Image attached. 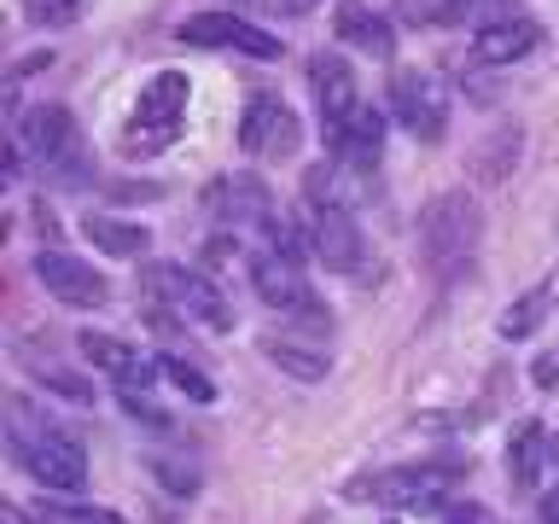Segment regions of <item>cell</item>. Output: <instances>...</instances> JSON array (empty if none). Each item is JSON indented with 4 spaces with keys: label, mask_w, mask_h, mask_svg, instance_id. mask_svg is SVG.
<instances>
[{
    "label": "cell",
    "mask_w": 559,
    "mask_h": 524,
    "mask_svg": "<svg viewBox=\"0 0 559 524\" xmlns=\"http://www.w3.org/2000/svg\"><path fill=\"white\" fill-rule=\"evenodd\" d=\"M484 245V210L466 187H443L419 204V262L431 269V279L454 286Z\"/></svg>",
    "instance_id": "obj_1"
},
{
    "label": "cell",
    "mask_w": 559,
    "mask_h": 524,
    "mask_svg": "<svg viewBox=\"0 0 559 524\" xmlns=\"http://www.w3.org/2000/svg\"><path fill=\"white\" fill-rule=\"evenodd\" d=\"M7 443H12V461L29 472L41 489H82L87 484V449L70 437L64 426H52V419H35L24 396L7 402Z\"/></svg>",
    "instance_id": "obj_2"
},
{
    "label": "cell",
    "mask_w": 559,
    "mask_h": 524,
    "mask_svg": "<svg viewBox=\"0 0 559 524\" xmlns=\"http://www.w3.org/2000/svg\"><path fill=\"white\" fill-rule=\"evenodd\" d=\"M454 484H461V466H449V461H408V466L361 472V478H349L344 496L349 501H373V507H384V513H437V507H449Z\"/></svg>",
    "instance_id": "obj_3"
},
{
    "label": "cell",
    "mask_w": 559,
    "mask_h": 524,
    "mask_svg": "<svg viewBox=\"0 0 559 524\" xmlns=\"http://www.w3.org/2000/svg\"><path fill=\"white\" fill-rule=\"evenodd\" d=\"M187 99H192V82H187V70H152L146 82H140V99H134V111L129 122H122V157H157V152H169L175 146V134H181V122H187Z\"/></svg>",
    "instance_id": "obj_4"
},
{
    "label": "cell",
    "mask_w": 559,
    "mask_h": 524,
    "mask_svg": "<svg viewBox=\"0 0 559 524\" xmlns=\"http://www.w3.org/2000/svg\"><path fill=\"white\" fill-rule=\"evenodd\" d=\"M12 140L52 181H87V146H82V129L64 105H35V111H24Z\"/></svg>",
    "instance_id": "obj_5"
},
{
    "label": "cell",
    "mask_w": 559,
    "mask_h": 524,
    "mask_svg": "<svg viewBox=\"0 0 559 524\" xmlns=\"http://www.w3.org/2000/svg\"><path fill=\"white\" fill-rule=\"evenodd\" d=\"M146 297H152V303H164V309H175L181 321L204 326V332L234 326V303H227V291L204 269H187V262H152V269H146Z\"/></svg>",
    "instance_id": "obj_6"
},
{
    "label": "cell",
    "mask_w": 559,
    "mask_h": 524,
    "mask_svg": "<svg viewBox=\"0 0 559 524\" xmlns=\"http://www.w3.org/2000/svg\"><path fill=\"white\" fill-rule=\"evenodd\" d=\"M297 227H304V245L326 262L332 274H356L361 269L367 239H361V222H356V210H349V204H338V199H304Z\"/></svg>",
    "instance_id": "obj_7"
},
{
    "label": "cell",
    "mask_w": 559,
    "mask_h": 524,
    "mask_svg": "<svg viewBox=\"0 0 559 524\" xmlns=\"http://www.w3.org/2000/svg\"><path fill=\"white\" fill-rule=\"evenodd\" d=\"M251 286H257V297L269 309H280V314H292V321H304L309 332H321V326H332V314L321 309V297H314V286L304 274H297V257L292 251H257L251 257Z\"/></svg>",
    "instance_id": "obj_8"
},
{
    "label": "cell",
    "mask_w": 559,
    "mask_h": 524,
    "mask_svg": "<svg viewBox=\"0 0 559 524\" xmlns=\"http://www.w3.org/2000/svg\"><path fill=\"white\" fill-rule=\"evenodd\" d=\"M297 140H304L297 111L280 94H269V87H257V94L245 99V111H239V152L257 157V164H286V157L297 152Z\"/></svg>",
    "instance_id": "obj_9"
},
{
    "label": "cell",
    "mask_w": 559,
    "mask_h": 524,
    "mask_svg": "<svg viewBox=\"0 0 559 524\" xmlns=\"http://www.w3.org/2000/svg\"><path fill=\"white\" fill-rule=\"evenodd\" d=\"M391 117L408 129L414 140H443L449 134V94H443V82L431 76V70H419V64H402L391 70Z\"/></svg>",
    "instance_id": "obj_10"
},
{
    "label": "cell",
    "mask_w": 559,
    "mask_h": 524,
    "mask_svg": "<svg viewBox=\"0 0 559 524\" xmlns=\"http://www.w3.org/2000/svg\"><path fill=\"white\" fill-rule=\"evenodd\" d=\"M181 47H210V52H245V59H280V35H269L262 24L239 12H199V17H181Z\"/></svg>",
    "instance_id": "obj_11"
},
{
    "label": "cell",
    "mask_w": 559,
    "mask_h": 524,
    "mask_svg": "<svg viewBox=\"0 0 559 524\" xmlns=\"http://www.w3.org/2000/svg\"><path fill=\"white\" fill-rule=\"evenodd\" d=\"M309 87H314V111H321V129H344L349 117L361 111V82H356V70H349V59L338 47H321L309 59Z\"/></svg>",
    "instance_id": "obj_12"
},
{
    "label": "cell",
    "mask_w": 559,
    "mask_h": 524,
    "mask_svg": "<svg viewBox=\"0 0 559 524\" xmlns=\"http://www.w3.org/2000/svg\"><path fill=\"white\" fill-rule=\"evenodd\" d=\"M35 279H41L47 297H59L64 309H99L111 286H105L99 269H87L82 257L70 251H35Z\"/></svg>",
    "instance_id": "obj_13"
},
{
    "label": "cell",
    "mask_w": 559,
    "mask_h": 524,
    "mask_svg": "<svg viewBox=\"0 0 559 524\" xmlns=\"http://www.w3.org/2000/svg\"><path fill=\"white\" fill-rule=\"evenodd\" d=\"M542 41H548V35H542V24L531 12H501V17H489V24H478V35H472V59L489 64V70L524 64Z\"/></svg>",
    "instance_id": "obj_14"
},
{
    "label": "cell",
    "mask_w": 559,
    "mask_h": 524,
    "mask_svg": "<svg viewBox=\"0 0 559 524\" xmlns=\"http://www.w3.org/2000/svg\"><path fill=\"white\" fill-rule=\"evenodd\" d=\"M326 146H332V164H338V169L373 175L379 157H384V117L373 111V105H361V111L344 122V129L326 134Z\"/></svg>",
    "instance_id": "obj_15"
},
{
    "label": "cell",
    "mask_w": 559,
    "mask_h": 524,
    "mask_svg": "<svg viewBox=\"0 0 559 524\" xmlns=\"http://www.w3.org/2000/svg\"><path fill=\"white\" fill-rule=\"evenodd\" d=\"M332 35H338V47H356L367 59H391L396 52V29L384 12H373V0H344L332 12Z\"/></svg>",
    "instance_id": "obj_16"
},
{
    "label": "cell",
    "mask_w": 559,
    "mask_h": 524,
    "mask_svg": "<svg viewBox=\"0 0 559 524\" xmlns=\"http://www.w3.org/2000/svg\"><path fill=\"white\" fill-rule=\"evenodd\" d=\"M548 454H554V431L542 419H519L513 437H507V484L519 489H536L542 472H548Z\"/></svg>",
    "instance_id": "obj_17"
},
{
    "label": "cell",
    "mask_w": 559,
    "mask_h": 524,
    "mask_svg": "<svg viewBox=\"0 0 559 524\" xmlns=\"http://www.w3.org/2000/svg\"><path fill=\"white\" fill-rule=\"evenodd\" d=\"M82 356L94 361V373H111L117 384H140V391H146V384L164 373V361H146L134 344L105 338V332H82Z\"/></svg>",
    "instance_id": "obj_18"
},
{
    "label": "cell",
    "mask_w": 559,
    "mask_h": 524,
    "mask_svg": "<svg viewBox=\"0 0 559 524\" xmlns=\"http://www.w3.org/2000/svg\"><path fill=\"white\" fill-rule=\"evenodd\" d=\"M554 309H559V269H548V274H542L531 291H519L513 303L501 309L496 332H501L507 344H513V338H531V332L548 326V314H554Z\"/></svg>",
    "instance_id": "obj_19"
},
{
    "label": "cell",
    "mask_w": 559,
    "mask_h": 524,
    "mask_svg": "<svg viewBox=\"0 0 559 524\" xmlns=\"http://www.w3.org/2000/svg\"><path fill=\"white\" fill-rule=\"evenodd\" d=\"M262 356H269L280 373H292V379H304V384H314V379L332 373V356H326V349L297 344L292 332H280V338H262Z\"/></svg>",
    "instance_id": "obj_20"
},
{
    "label": "cell",
    "mask_w": 559,
    "mask_h": 524,
    "mask_svg": "<svg viewBox=\"0 0 559 524\" xmlns=\"http://www.w3.org/2000/svg\"><path fill=\"white\" fill-rule=\"evenodd\" d=\"M82 234L94 239L105 257H122V262L146 257V245H152V234H146L140 222H117V216H87V222H82Z\"/></svg>",
    "instance_id": "obj_21"
},
{
    "label": "cell",
    "mask_w": 559,
    "mask_h": 524,
    "mask_svg": "<svg viewBox=\"0 0 559 524\" xmlns=\"http://www.w3.org/2000/svg\"><path fill=\"white\" fill-rule=\"evenodd\" d=\"M35 524H129L117 507H87V501H41Z\"/></svg>",
    "instance_id": "obj_22"
},
{
    "label": "cell",
    "mask_w": 559,
    "mask_h": 524,
    "mask_svg": "<svg viewBox=\"0 0 559 524\" xmlns=\"http://www.w3.org/2000/svg\"><path fill=\"white\" fill-rule=\"evenodd\" d=\"M87 0H24V17L35 29H70L82 17Z\"/></svg>",
    "instance_id": "obj_23"
},
{
    "label": "cell",
    "mask_w": 559,
    "mask_h": 524,
    "mask_svg": "<svg viewBox=\"0 0 559 524\" xmlns=\"http://www.w3.org/2000/svg\"><path fill=\"white\" fill-rule=\"evenodd\" d=\"M164 373H169V384H175L181 396H192V402H216V384H210V379H204L192 361H181V356H164Z\"/></svg>",
    "instance_id": "obj_24"
},
{
    "label": "cell",
    "mask_w": 559,
    "mask_h": 524,
    "mask_svg": "<svg viewBox=\"0 0 559 524\" xmlns=\"http://www.w3.org/2000/svg\"><path fill=\"white\" fill-rule=\"evenodd\" d=\"M519 164V129H501V134H489V157L478 164V175L484 181H501L507 169Z\"/></svg>",
    "instance_id": "obj_25"
},
{
    "label": "cell",
    "mask_w": 559,
    "mask_h": 524,
    "mask_svg": "<svg viewBox=\"0 0 559 524\" xmlns=\"http://www.w3.org/2000/svg\"><path fill=\"white\" fill-rule=\"evenodd\" d=\"M35 379H41V391H59V396H70V402H82V408L94 402V379L70 373V367H41Z\"/></svg>",
    "instance_id": "obj_26"
},
{
    "label": "cell",
    "mask_w": 559,
    "mask_h": 524,
    "mask_svg": "<svg viewBox=\"0 0 559 524\" xmlns=\"http://www.w3.org/2000/svg\"><path fill=\"white\" fill-rule=\"evenodd\" d=\"M122 408L134 414V426H152V431H164V426H169V414L157 408L146 391H134V384H122Z\"/></svg>",
    "instance_id": "obj_27"
},
{
    "label": "cell",
    "mask_w": 559,
    "mask_h": 524,
    "mask_svg": "<svg viewBox=\"0 0 559 524\" xmlns=\"http://www.w3.org/2000/svg\"><path fill=\"white\" fill-rule=\"evenodd\" d=\"M152 472H157V484L175 489V496H192V489H199V472L181 466V461H152Z\"/></svg>",
    "instance_id": "obj_28"
},
{
    "label": "cell",
    "mask_w": 559,
    "mask_h": 524,
    "mask_svg": "<svg viewBox=\"0 0 559 524\" xmlns=\"http://www.w3.org/2000/svg\"><path fill=\"white\" fill-rule=\"evenodd\" d=\"M531 384H536V391H554V384H559V344H548L531 361Z\"/></svg>",
    "instance_id": "obj_29"
},
{
    "label": "cell",
    "mask_w": 559,
    "mask_h": 524,
    "mask_svg": "<svg viewBox=\"0 0 559 524\" xmlns=\"http://www.w3.org/2000/svg\"><path fill=\"white\" fill-rule=\"evenodd\" d=\"M472 7H484V0H437V7H431V24H461Z\"/></svg>",
    "instance_id": "obj_30"
},
{
    "label": "cell",
    "mask_w": 559,
    "mask_h": 524,
    "mask_svg": "<svg viewBox=\"0 0 559 524\" xmlns=\"http://www.w3.org/2000/svg\"><path fill=\"white\" fill-rule=\"evenodd\" d=\"M443 524H496V519H489V507H449V513H443Z\"/></svg>",
    "instance_id": "obj_31"
},
{
    "label": "cell",
    "mask_w": 559,
    "mask_h": 524,
    "mask_svg": "<svg viewBox=\"0 0 559 524\" xmlns=\"http://www.w3.org/2000/svg\"><path fill=\"white\" fill-rule=\"evenodd\" d=\"M542 524H559V489H548V496H542Z\"/></svg>",
    "instance_id": "obj_32"
},
{
    "label": "cell",
    "mask_w": 559,
    "mask_h": 524,
    "mask_svg": "<svg viewBox=\"0 0 559 524\" xmlns=\"http://www.w3.org/2000/svg\"><path fill=\"white\" fill-rule=\"evenodd\" d=\"M269 7H286V12H304V7H314V0H269Z\"/></svg>",
    "instance_id": "obj_33"
}]
</instances>
